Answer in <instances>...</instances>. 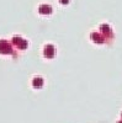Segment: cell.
Returning a JSON list of instances; mask_svg holds the SVG:
<instances>
[{
	"instance_id": "obj_8",
	"label": "cell",
	"mask_w": 122,
	"mask_h": 123,
	"mask_svg": "<svg viewBox=\"0 0 122 123\" xmlns=\"http://www.w3.org/2000/svg\"><path fill=\"white\" fill-rule=\"evenodd\" d=\"M59 1L62 3V4H64V5H65V4H68V3H69V0H59Z\"/></svg>"
},
{
	"instance_id": "obj_4",
	"label": "cell",
	"mask_w": 122,
	"mask_h": 123,
	"mask_svg": "<svg viewBox=\"0 0 122 123\" xmlns=\"http://www.w3.org/2000/svg\"><path fill=\"white\" fill-rule=\"evenodd\" d=\"M90 38H91V41H93V42L99 43V44H101V43L105 42V37H104V35H101V33L93 32V33H91V36H90Z\"/></svg>"
},
{
	"instance_id": "obj_2",
	"label": "cell",
	"mask_w": 122,
	"mask_h": 123,
	"mask_svg": "<svg viewBox=\"0 0 122 123\" xmlns=\"http://www.w3.org/2000/svg\"><path fill=\"white\" fill-rule=\"evenodd\" d=\"M11 43H13V46L17 47L19 49H27V47H28V42H27V41L21 38V37H19V36L14 37L11 39Z\"/></svg>"
},
{
	"instance_id": "obj_9",
	"label": "cell",
	"mask_w": 122,
	"mask_h": 123,
	"mask_svg": "<svg viewBox=\"0 0 122 123\" xmlns=\"http://www.w3.org/2000/svg\"><path fill=\"white\" fill-rule=\"evenodd\" d=\"M117 123H122V121H118V122H117Z\"/></svg>"
},
{
	"instance_id": "obj_1",
	"label": "cell",
	"mask_w": 122,
	"mask_h": 123,
	"mask_svg": "<svg viewBox=\"0 0 122 123\" xmlns=\"http://www.w3.org/2000/svg\"><path fill=\"white\" fill-rule=\"evenodd\" d=\"M13 53V44L7 42L6 39H0V54H11Z\"/></svg>"
},
{
	"instance_id": "obj_7",
	"label": "cell",
	"mask_w": 122,
	"mask_h": 123,
	"mask_svg": "<svg viewBox=\"0 0 122 123\" xmlns=\"http://www.w3.org/2000/svg\"><path fill=\"white\" fill-rule=\"evenodd\" d=\"M100 30H101V32H103L104 35H110V36L112 35V32H111V28H110V26H109V25H106V24L101 25Z\"/></svg>"
},
{
	"instance_id": "obj_6",
	"label": "cell",
	"mask_w": 122,
	"mask_h": 123,
	"mask_svg": "<svg viewBox=\"0 0 122 123\" xmlns=\"http://www.w3.org/2000/svg\"><path fill=\"white\" fill-rule=\"evenodd\" d=\"M43 84H45L43 79L39 78V76H36V78H33V80H32V86H33L35 89H42V87H43Z\"/></svg>"
},
{
	"instance_id": "obj_5",
	"label": "cell",
	"mask_w": 122,
	"mask_h": 123,
	"mask_svg": "<svg viewBox=\"0 0 122 123\" xmlns=\"http://www.w3.org/2000/svg\"><path fill=\"white\" fill-rule=\"evenodd\" d=\"M38 12L42 15H51L52 14V6L48 4H42L38 7Z\"/></svg>"
},
{
	"instance_id": "obj_3",
	"label": "cell",
	"mask_w": 122,
	"mask_h": 123,
	"mask_svg": "<svg viewBox=\"0 0 122 123\" xmlns=\"http://www.w3.org/2000/svg\"><path fill=\"white\" fill-rule=\"evenodd\" d=\"M43 55L48 59H52L56 57V48L53 44H46L43 48Z\"/></svg>"
}]
</instances>
